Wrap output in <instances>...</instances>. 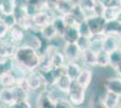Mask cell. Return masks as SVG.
<instances>
[{
  "label": "cell",
  "instance_id": "obj_34",
  "mask_svg": "<svg viewBox=\"0 0 121 108\" xmlns=\"http://www.w3.org/2000/svg\"><path fill=\"white\" fill-rule=\"evenodd\" d=\"M76 44L80 48L81 52H86L88 50H90L91 47V38H87V37H82L81 36L78 41L76 42Z\"/></svg>",
  "mask_w": 121,
  "mask_h": 108
},
{
  "label": "cell",
  "instance_id": "obj_11",
  "mask_svg": "<svg viewBox=\"0 0 121 108\" xmlns=\"http://www.w3.org/2000/svg\"><path fill=\"white\" fill-rule=\"evenodd\" d=\"M0 103L5 106H10L16 103L14 88H2L0 89Z\"/></svg>",
  "mask_w": 121,
  "mask_h": 108
},
{
  "label": "cell",
  "instance_id": "obj_35",
  "mask_svg": "<svg viewBox=\"0 0 121 108\" xmlns=\"http://www.w3.org/2000/svg\"><path fill=\"white\" fill-rule=\"evenodd\" d=\"M55 108H75L68 98L58 97L55 99Z\"/></svg>",
  "mask_w": 121,
  "mask_h": 108
},
{
  "label": "cell",
  "instance_id": "obj_6",
  "mask_svg": "<svg viewBox=\"0 0 121 108\" xmlns=\"http://www.w3.org/2000/svg\"><path fill=\"white\" fill-rule=\"evenodd\" d=\"M26 84L30 91H36L44 88V81L43 76L38 70L29 72L26 77Z\"/></svg>",
  "mask_w": 121,
  "mask_h": 108
},
{
  "label": "cell",
  "instance_id": "obj_13",
  "mask_svg": "<svg viewBox=\"0 0 121 108\" xmlns=\"http://www.w3.org/2000/svg\"><path fill=\"white\" fill-rule=\"evenodd\" d=\"M93 79V71L91 68H82L81 74L79 75V77H77L76 81L78 82L79 85H81L82 88L85 89H88V88L91 86V82Z\"/></svg>",
  "mask_w": 121,
  "mask_h": 108
},
{
  "label": "cell",
  "instance_id": "obj_43",
  "mask_svg": "<svg viewBox=\"0 0 121 108\" xmlns=\"http://www.w3.org/2000/svg\"><path fill=\"white\" fill-rule=\"evenodd\" d=\"M15 5L16 8H22V9H26L28 5V0H14Z\"/></svg>",
  "mask_w": 121,
  "mask_h": 108
},
{
  "label": "cell",
  "instance_id": "obj_27",
  "mask_svg": "<svg viewBox=\"0 0 121 108\" xmlns=\"http://www.w3.org/2000/svg\"><path fill=\"white\" fill-rule=\"evenodd\" d=\"M121 12L120 6H109L105 8L103 17L106 21L117 20L118 16Z\"/></svg>",
  "mask_w": 121,
  "mask_h": 108
},
{
  "label": "cell",
  "instance_id": "obj_51",
  "mask_svg": "<svg viewBox=\"0 0 121 108\" xmlns=\"http://www.w3.org/2000/svg\"><path fill=\"white\" fill-rule=\"evenodd\" d=\"M73 1H75V2H77V0H73Z\"/></svg>",
  "mask_w": 121,
  "mask_h": 108
},
{
  "label": "cell",
  "instance_id": "obj_45",
  "mask_svg": "<svg viewBox=\"0 0 121 108\" xmlns=\"http://www.w3.org/2000/svg\"><path fill=\"white\" fill-rule=\"evenodd\" d=\"M113 69H114V71L116 72L117 76L121 77V62L118 65H117L115 68H113Z\"/></svg>",
  "mask_w": 121,
  "mask_h": 108
},
{
  "label": "cell",
  "instance_id": "obj_24",
  "mask_svg": "<svg viewBox=\"0 0 121 108\" xmlns=\"http://www.w3.org/2000/svg\"><path fill=\"white\" fill-rule=\"evenodd\" d=\"M39 31H40L41 36L44 40L49 41V42L52 40H53L56 36H58V33H57V32H56L55 28H54V26L52 24V23L47 24V25L44 26L43 28H42Z\"/></svg>",
  "mask_w": 121,
  "mask_h": 108
},
{
  "label": "cell",
  "instance_id": "obj_29",
  "mask_svg": "<svg viewBox=\"0 0 121 108\" xmlns=\"http://www.w3.org/2000/svg\"><path fill=\"white\" fill-rule=\"evenodd\" d=\"M52 24L54 26L58 35L62 37V35H63V33H64V32L66 30V28H67L65 22L63 20V17L60 16H56L54 17L53 21H52Z\"/></svg>",
  "mask_w": 121,
  "mask_h": 108
},
{
  "label": "cell",
  "instance_id": "obj_9",
  "mask_svg": "<svg viewBox=\"0 0 121 108\" xmlns=\"http://www.w3.org/2000/svg\"><path fill=\"white\" fill-rule=\"evenodd\" d=\"M76 5V2L73 0H60L58 5L56 6L54 14L55 16H64L71 14Z\"/></svg>",
  "mask_w": 121,
  "mask_h": 108
},
{
  "label": "cell",
  "instance_id": "obj_1",
  "mask_svg": "<svg viewBox=\"0 0 121 108\" xmlns=\"http://www.w3.org/2000/svg\"><path fill=\"white\" fill-rule=\"evenodd\" d=\"M13 59L16 65L23 68L27 72H32L38 69L41 55L34 47L23 44L15 49Z\"/></svg>",
  "mask_w": 121,
  "mask_h": 108
},
{
  "label": "cell",
  "instance_id": "obj_38",
  "mask_svg": "<svg viewBox=\"0 0 121 108\" xmlns=\"http://www.w3.org/2000/svg\"><path fill=\"white\" fill-rule=\"evenodd\" d=\"M28 5L35 7L39 11L47 9L46 0H28Z\"/></svg>",
  "mask_w": 121,
  "mask_h": 108
},
{
  "label": "cell",
  "instance_id": "obj_25",
  "mask_svg": "<svg viewBox=\"0 0 121 108\" xmlns=\"http://www.w3.org/2000/svg\"><path fill=\"white\" fill-rule=\"evenodd\" d=\"M15 65V62L13 59V57L11 58H4V59H0V77L5 74L6 72L12 71V69L14 68Z\"/></svg>",
  "mask_w": 121,
  "mask_h": 108
},
{
  "label": "cell",
  "instance_id": "obj_39",
  "mask_svg": "<svg viewBox=\"0 0 121 108\" xmlns=\"http://www.w3.org/2000/svg\"><path fill=\"white\" fill-rule=\"evenodd\" d=\"M9 31H10V28L3 21L0 20V40L6 39L9 33Z\"/></svg>",
  "mask_w": 121,
  "mask_h": 108
},
{
  "label": "cell",
  "instance_id": "obj_10",
  "mask_svg": "<svg viewBox=\"0 0 121 108\" xmlns=\"http://www.w3.org/2000/svg\"><path fill=\"white\" fill-rule=\"evenodd\" d=\"M104 88L108 92H111L121 97V77H109L104 81Z\"/></svg>",
  "mask_w": 121,
  "mask_h": 108
},
{
  "label": "cell",
  "instance_id": "obj_37",
  "mask_svg": "<svg viewBox=\"0 0 121 108\" xmlns=\"http://www.w3.org/2000/svg\"><path fill=\"white\" fill-rule=\"evenodd\" d=\"M78 28H79V32H80V34L82 37H87V38H91V30L88 26V24L85 22L81 23L80 24H78Z\"/></svg>",
  "mask_w": 121,
  "mask_h": 108
},
{
  "label": "cell",
  "instance_id": "obj_20",
  "mask_svg": "<svg viewBox=\"0 0 121 108\" xmlns=\"http://www.w3.org/2000/svg\"><path fill=\"white\" fill-rule=\"evenodd\" d=\"M71 82H72V80L66 74H64L58 78V80L55 84V88L60 93H63V94L67 95L69 92V89L71 88Z\"/></svg>",
  "mask_w": 121,
  "mask_h": 108
},
{
  "label": "cell",
  "instance_id": "obj_2",
  "mask_svg": "<svg viewBox=\"0 0 121 108\" xmlns=\"http://www.w3.org/2000/svg\"><path fill=\"white\" fill-rule=\"evenodd\" d=\"M87 89L79 85L76 80H72L71 88L67 94L68 99L74 106H80L85 102Z\"/></svg>",
  "mask_w": 121,
  "mask_h": 108
},
{
  "label": "cell",
  "instance_id": "obj_3",
  "mask_svg": "<svg viewBox=\"0 0 121 108\" xmlns=\"http://www.w3.org/2000/svg\"><path fill=\"white\" fill-rule=\"evenodd\" d=\"M55 14L48 9L37 12L35 15L32 16V22L35 29L41 30L49 24H52L55 17Z\"/></svg>",
  "mask_w": 121,
  "mask_h": 108
},
{
  "label": "cell",
  "instance_id": "obj_8",
  "mask_svg": "<svg viewBox=\"0 0 121 108\" xmlns=\"http://www.w3.org/2000/svg\"><path fill=\"white\" fill-rule=\"evenodd\" d=\"M55 99L52 93L43 89L37 97L36 108H55Z\"/></svg>",
  "mask_w": 121,
  "mask_h": 108
},
{
  "label": "cell",
  "instance_id": "obj_31",
  "mask_svg": "<svg viewBox=\"0 0 121 108\" xmlns=\"http://www.w3.org/2000/svg\"><path fill=\"white\" fill-rule=\"evenodd\" d=\"M0 6L5 15H10L14 14L15 9V5L14 0H1L0 1Z\"/></svg>",
  "mask_w": 121,
  "mask_h": 108
},
{
  "label": "cell",
  "instance_id": "obj_23",
  "mask_svg": "<svg viewBox=\"0 0 121 108\" xmlns=\"http://www.w3.org/2000/svg\"><path fill=\"white\" fill-rule=\"evenodd\" d=\"M17 85V80L12 71L6 72L0 77V86L2 88H14Z\"/></svg>",
  "mask_w": 121,
  "mask_h": 108
},
{
  "label": "cell",
  "instance_id": "obj_19",
  "mask_svg": "<svg viewBox=\"0 0 121 108\" xmlns=\"http://www.w3.org/2000/svg\"><path fill=\"white\" fill-rule=\"evenodd\" d=\"M121 31V23L118 20L106 21L104 34L106 35H119Z\"/></svg>",
  "mask_w": 121,
  "mask_h": 108
},
{
  "label": "cell",
  "instance_id": "obj_7",
  "mask_svg": "<svg viewBox=\"0 0 121 108\" xmlns=\"http://www.w3.org/2000/svg\"><path fill=\"white\" fill-rule=\"evenodd\" d=\"M26 32H27L23 30L18 25H15L10 29L8 36H7V39L13 45H15L17 48V47L21 46L25 43Z\"/></svg>",
  "mask_w": 121,
  "mask_h": 108
},
{
  "label": "cell",
  "instance_id": "obj_32",
  "mask_svg": "<svg viewBox=\"0 0 121 108\" xmlns=\"http://www.w3.org/2000/svg\"><path fill=\"white\" fill-rule=\"evenodd\" d=\"M90 108H108L104 104L103 97L99 96L98 94L93 95V96L90 100Z\"/></svg>",
  "mask_w": 121,
  "mask_h": 108
},
{
  "label": "cell",
  "instance_id": "obj_36",
  "mask_svg": "<svg viewBox=\"0 0 121 108\" xmlns=\"http://www.w3.org/2000/svg\"><path fill=\"white\" fill-rule=\"evenodd\" d=\"M2 21L5 23L6 25L9 28H13L14 26L17 25V20L15 18V16H14V14H10V15H4Z\"/></svg>",
  "mask_w": 121,
  "mask_h": 108
},
{
  "label": "cell",
  "instance_id": "obj_12",
  "mask_svg": "<svg viewBox=\"0 0 121 108\" xmlns=\"http://www.w3.org/2000/svg\"><path fill=\"white\" fill-rule=\"evenodd\" d=\"M120 48V38L117 35H106L103 41V50L111 53Z\"/></svg>",
  "mask_w": 121,
  "mask_h": 108
},
{
  "label": "cell",
  "instance_id": "obj_21",
  "mask_svg": "<svg viewBox=\"0 0 121 108\" xmlns=\"http://www.w3.org/2000/svg\"><path fill=\"white\" fill-rule=\"evenodd\" d=\"M120 98L119 96L114 93L106 91V94L103 97V101L108 108H117L120 104Z\"/></svg>",
  "mask_w": 121,
  "mask_h": 108
},
{
  "label": "cell",
  "instance_id": "obj_47",
  "mask_svg": "<svg viewBox=\"0 0 121 108\" xmlns=\"http://www.w3.org/2000/svg\"><path fill=\"white\" fill-rule=\"evenodd\" d=\"M117 20H118L121 23V12H120V14H119V16H118V18H117Z\"/></svg>",
  "mask_w": 121,
  "mask_h": 108
},
{
  "label": "cell",
  "instance_id": "obj_17",
  "mask_svg": "<svg viewBox=\"0 0 121 108\" xmlns=\"http://www.w3.org/2000/svg\"><path fill=\"white\" fill-rule=\"evenodd\" d=\"M82 68H83V66L80 62H67L65 66L66 75L71 80H76L79 75L81 74Z\"/></svg>",
  "mask_w": 121,
  "mask_h": 108
},
{
  "label": "cell",
  "instance_id": "obj_50",
  "mask_svg": "<svg viewBox=\"0 0 121 108\" xmlns=\"http://www.w3.org/2000/svg\"><path fill=\"white\" fill-rule=\"evenodd\" d=\"M120 8H121V1H120Z\"/></svg>",
  "mask_w": 121,
  "mask_h": 108
},
{
  "label": "cell",
  "instance_id": "obj_40",
  "mask_svg": "<svg viewBox=\"0 0 121 108\" xmlns=\"http://www.w3.org/2000/svg\"><path fill=\"white\" fill-rule=\"evenodd\" d=\"M7 108H32L30 102L28 100H25V101H19V102H16L14 104H12L10 106H6Z\"/></svg>",
  "mask_w": 121,
  "mask_h": 108
},
{
  "label": "cell",
  "instance_id": "obj_41",
  "mask_svg": "<svg viewBox=\"0 0 121 108\" xmlns=\"http://www.w3.org/2000/svg\"><path fill=\"white\" fill-rule=\"evenodd\" d=\"M104 11H105V7L103 5H101L100 4H99L97 2L96 5L93 9V12H94V16H102L103 17V15H104Z\"/></svg>",
  "mask_w": 121,
  "mask_h": 108
},
{
  "label": "cell",
  "instance_id": "obj_18",
  "mask_svg": "<svg viewBox=\"0 0 121 108\" xmlns=\"http://www.w3.org/2000/svg\"><path fill=\"white\" fill-rule=\"evenodd\" d=\"M76 4L84 11L87 18L94 16L93 9L97 4V0H77Z\"/></svg>",
  "mask_w": 121,
  "mask_h": 108
},
{
  "label": "cell",
  "instance_id": "obj_16",
  "mask_svg": "<svg viewBox=\"0 0 121 108\" xmlns=\"http://www.w3.org/2000/svg\"><path fill=\"white\" fill-rule=\"evenodd\" d=\"M16 47L13 45L8 39L0 40V59L4 58H11L13 57L15 52Z\"/></svg>",
  "mask_w": 121,
  "mask_h": 108
},
{
  "label": "cell",
  "instance_id": "obj_42",
  "mask_svg": "<svg viewBox=\"0 0 121 108\" xmlns=\"http://www.w3.org/2000/svg\"><path fill=\"white\" fill-rule=\"evenodd\" d=\"M59 2H60V0H46V6H47V9L54 12L56 6L59 4Z\"/></svg>",
  "mask_w": 121,
  "mask_h": 108
},
{
  "label": "cell",
  "instance_id": "obj_26",
  "mask_svg": "<svg viewBox=\"0 0 121 108\" xmlns=\"http://www.w3.org/2000/svg\"><path fill=\"white\" fill-rule=\"evenodd\" d=\"M51 60H52V68H56L65 67L67 64V60L61 51H59L56 53H54L51 57Z\"/></svg>",
  "mask_w": 121,
  "mask_h": 108
},
{
  "label": "cell",
  "instance_id": "obj_5",
  "mask_svg": "<svg viewBox=\"0 0 121 108\" xmlns=\"http://www.w3.org/2000/svg\"><path fill=\"white\" fill-rule=\"evenodd\" d=\"M86 23L88 24V26L92 35L104 33V29L106 24V20L104 19V17L97 16H91L86 19Z\"/></svg>",
  "mask_w": 121,
  "mask_h": 108
},
{
  "label": "cell",
  "instance_id": "obj_52",
  "mask_svg": "<svg viewBox=\"0 0 121 108\" xmlns=\"http://www.w3.org/2000/svg\"><path fill=\"white\" fill-rule=\"evenodd\" d=\"M0 108H1V105H0Z\"/></svg>",
  "mask_w": 121,
  "mask_h": 108
},
{
  "label": "cell",
  "instance_id": "obj_22",
  "mask_svg": "<svg viewBox=\"0 0 121 108\" xmlns=\"http://www.w3.org/2000/svg\"><path fill=\"white\" fill-rule=\"evenodd\" d=\"M105 38L104 33L100 34H95V35H91V47L90 50L95 53H98L100 51L103 50V41Z\"/></svg>",
  "mask_w": 121,
  "mask_h": 108
},
{
  "label": "cell",
  "instance_id": "obj_48",
  "mask_svg": "<svg viewBox=\"0 0 121 108\" xmlns=\"http://www.w3.org/2000/svg\"><path fill=\"white\" fill-rule=\"evenodd\" d=\"M117 108H121V103H120V104H119V106H118Z\"/></svg>",
  "mask_w": 121,
  "mask_h": 108
},
{
  "label": "cell",
  "instance_id": "obj_46",
  "mask_svg": "<svg viewBox=\"0 0 121 108\" xmlns=\"http://www.w3.org/2000/svg\"><path fill=\"white\" fill-rule=\"evenodd\" d=\"M4 12L2 10V8H1V6H0V20H2V18H3V16H4Z\"/></svg>",
  "mask_w": 121,
  "mask_h": 108
},
{
  "label": "cell",
  "instance_id": "obj_44",
  "mask_svg": "<svg viewBox=\"0 0 121 108\" xmlns=\"http://www.w3.org/2000/svg\"><path fill=\"white\" fill-rule=\"evenodd\" d=\"M97 2L99 4H100L101 5H103L105 8H107V7H109V6L113 5L114 0H97Z\"/></svg>",
  "mask_w": 121,
  "mask_h": 108
},
{
  "label": "cell",
  "instance_id": "obj_28",
  "mask_svg": "<svg viewBox=\"0 0 121 108\" xmlns=\"http://www.w3.org/2000/svg\"><path fill=\"white\" fill-rule=\"evenodd\" d=\"M97 67L108 68L110 67L109 63V53L105 52L104 50L97 53Z\"/></svg>",
  "mask_w": 121,
  "mask_h": 108
},
{
  "label": "cell",
  "instance_id": "obj_4",
  "mask_svg": "<svg viewBox=\"0 0 121 108\" xmlns=\"http://www.w3.org/2000/svg\"><path fill=\"white\" fill-rule=\"evenodd\" d=\"M64 54L67 62H80L82 55V52L76 43H65L61 50Z\"/></svg>",
  "mask_w": 121,
  "mask_h": 108
},
{
  "label": "cell",
  "instance_id": "obj_15",
  "mask_svg": "<svg viewBox=\"0 0 121 108\" xmlns=\"http://www.w3.org/2000/svg\"><path fill=\"white\" fill-rule=\"evenodd\" d=\"M81 65L84 68H93L97 67V53L92 52L91 50H88L82 52L81 55Z\"/></svg>",
  "mask_w": 121,
  "mask_h": 108
},
{
  "label": "cell",
  "instance_id": "obj_14",
  "mask_svg": "<svg viewBox=\"0 0 121 108\" xmlns=\"http://www.w3.org/2000/svg\"><path fill=\"white\" fill-rule=\"evenodd\" d=\"M81 34L79 32L78 25L67 26L65 32L62 35V38L66 43H76L80 39Z\"/></svg>",
  "mask_w": 121,
  "mask_h": 108
},
{
  "label": "cell",
  "instance_id": "obj_33",
  "mask_svg": "<svg viewBox=\"0 0 121 108\" xmlns=\"http://www.w3.org/2000/svg\"><path fill=\"white\" fill-rule=\"evenodd\" d=\"M121 62V49H117L116 51L109 53V63L110 68H115Z\"/></svg>",
  "mask_w": 121,
  "mask_h": 108
},
{
  "label": "cell",
  "instance_id": "obj_30",
  "mask_svg": "<svg viewBox=\"0 0 121 108\" xmlns=\"http://www.w3.org/2000/svg\"><path fill=\"white\" fill-rule=\"evenodd\" d=\"M71 16H73V18H74L75 22L77 23V24H81V23L85 22L86 19H87L84 11L82 10L77 4H76L74 9H73L72 12H71Z\"/></svg>",
  "mask_w": 121,
  "mask_h": 108
},
{
  "label": "cell",
  "instance_id": "obj_49",
  "mask_svg": "<svg viewBox=\"0 0 121 108\" xmlns=\"http://www.w3.org/2000/svg\"><path fill=\"white\" fill-rule=\"evenodd\" d=\"M120 49H121V38H120Z\"/></svg>",
  "mask_w": 121,
  "mask_h": 108
}]
</instances>
